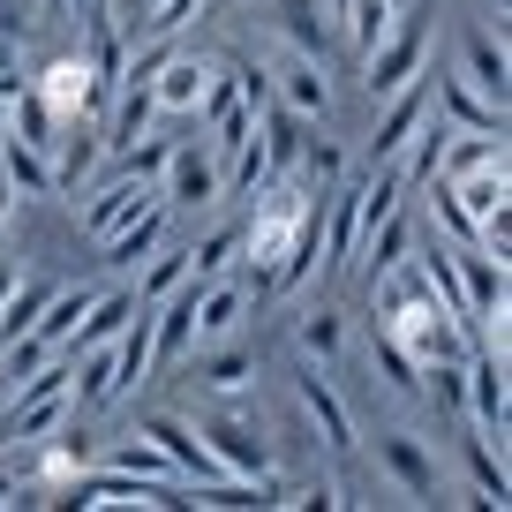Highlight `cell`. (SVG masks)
Listing matches in <instances>:
<instances>
[{
	"mask_svg": "<svg viewBox=\"0 0 512 512\" xmlns=\"http://www.w3.org/2000/svg\"><path fill=\"white\" fill-rule=\"evenodd\" d=\"M166 211H211L226 196V159L211 151V136L196 128V136H174V151H166Z\"/></svg>",
	"mask_w": 512,
	"mask_h": 512,
	"instance_id": "obj_1",
	"label": "cell"
},
{
	"mask_svg": "<svg viewBox=\"0 0 512 512\" xmlns=\"http://www.w3.org/2000/svg\"><path fill=\"white\" fill-rule=\"evenodd\" d=\"M196 437L211 445V460H219L226 475L272 482V445H264V430H256L241 407H204V415H196Z\"/></svg>",
	"mask_w": 512,
	"mask_h": 512,
	"instance_id": "obj_2",
	"label": "cell"
},
{
	"mask_svg": "<svg viewBox=\"0 0 512 512\" xmlns=\"http://www.w3.org/2000/svg\"><path fill=\"white\" fill-rule=\"evenodd\" d=\"M23 91H31L53 121H76V113H98V106H106V83H98L91 53H53V61L38 68V83H23Z\"/></svg>",
	"mask_w": 512,
	"mask_h": 512,
	"instance_id": "obj_3",
	"label": "cell"
},
{
	"mask_svg": "<svg viewBox=\"0 0 512 512\" xmlns=\"http://www.w3.org/2000/svg\"><path fill=\"white\" fill-rule=\"evenodd\" d=\"M377 467L400 482L407 505H437V497H445V482H437V452L422 445L415 430H377Z\"/></svg>",
	"mask_w": 512,
	"mask_h": 512,
	"instance_id": "obj_4",
	"label": "cell"
},
{
	"mask_svg": "<svg viewBox=\"0 0 512 512\" xmlns=\"http://www.w3.org/2000/svg\"><path fill=\"white\" fill-rule=\"evenodd\" d=\"M211 68H219V61L166 46V61L151 68V98H159L166 121H196V106H204V91H211Z\"/></svg>",
	"mask_w": 512,
	"mask_h": 512,
	"instance_id": "obj_5",
	"label": "cell"
},
{
	"mask_svg": "<svg viewBox=\"0 0 512 512\" xmlns=\"http://www.w3.org/2000/svg\"><path fill=\"white\" fill-rule=\"evenodd\" d=\"M422 53H430V23L422 16H407V31H384L377 46H369V98H392L400 83H415V68H422Z\"/></svg>",
	"mask_w": 512,
	"mask_h": 512,
	"instance_id": "obj_6",
	"label": "cell"
},
{
	"mask_svg": "<svg viewBox=\"0 0 512 512\" xmlns=\"http://www.w3.org/2000/svg\"><path fill=\"white\" fill-rule=\"evenodd\" d=\"M151 196H159V189H151V174H136V166H121V159H113V174L106 181H98V189H91V204H83V234H113V226H121V219H136V211H144L151 204Z\"/></svg>",
	"mask_w": 512,
	"mask_h": 512,
	"instance_id": "obj_7",
	"label": "cell"
},
{
	"mask_svg": "<svg viewBox=\"0 0 512 512\" xmlns=\"http://www.w3.org/2000/svg\"><path fill=\"white\" fill-rule=\"evenodd\" d=\"M377 106H384V121H377V136H369V166L407 159V136L430 121V83H400V91L377 98Z\"/></svg>",
	"mask_w": 512,
	"mask_h": 512,
	"instance_id": "obj_8",
	"label": "cell"
},
{
	"mask_svg": "<svg viewBox=\"0 0 512 512\" xmlns=\"http://www.w3.org/2000/svg\"><path fill=\"white\" fill-rule=\"evenodd\" d=\"M144 437L166 452V460H174V475H181V482H219V475H226V467L211 460V445L196 437V422H189V415H151V422H144Z\"/></svg>",
	"mask_w": 512,
	"mask_h": 512,
	"instance_id": "obj_9",
	"label": "cell"
},
{
	"mask_svg": "<svg viewBox=\"0 0 512 512\" xmlns=\"http://www.w3.org/2000/svg\"><path fill=\"white\" fill-rule=\"evenodd\" d=\"M256 369H264V354L249 347V339H211V354H196V369H189V384L196 392H211V400H234V392H249L256 384Z\"/></svg>",
	"mask_w": 512,
	"mask_h": 512,
	"instance_id": "obj_10",
	"label": "cell"
},
{
	"mask_svg": "<svg viewBox=\"0 0 512 512\" xmlns=\"http://www.w3.org/2000/svg\"><path fill=\"white\" fill-rule=\"evenodd\" d=\"M98 159H106L98 113H76V121H61V136H53V151H46L53 189H76V181H91V174H98Z\"/></svg>",
	"mask_w": 512,
	"mask_h": 512,
	"instance_id": "obj_11",
	"label": "cell"
},
{
	"mask_svg": "<svg viewBox=\"0 0 512 512\" xmlns=\"http://www.w3.org/2000/svg\"><path fill=\"white\" fill-rule=\"evenodd\" d=\"M294 400H302V415L317 422V437L332 445V460H347V452H354V415L339 407L332 377H317V369H294Z\"/></svg>",
	"mask_w": 512,
	"mask_h": 512,
	"instance_id": "obj_12",
	"label": "cell"
},
{
	"mask_svg": "<svg viewBox=\"0 0 512 512\" xmlns=\"http://www.w3.org/2000/svg\"><path fill=\"white\" fill-rule=\"evenodd\" d=\"M241 324H249V287L241 279H196V347H211V339H234Z\"/></svg>",
	"mask_w": 512,
	"mask_h": 512,
	"instance_id": "obj_13",
	"label": "cell"
},
{
	"mask_svg": "<svg viewBox=\"0 0 512 512\" xmlns=\"http://www.w3.org/2000/svg\"><path fill=\"white\" fill-rule=\"evenodd\" d=\"M272 23L302 61H332V0H272Z\"/></svg>",
	"mask_w": 512,
	"mask_h": 512,
	"instance_id": "obj_14",
	"label": "cell"
},
{
	"mask_svg": "<svg viewBox=\"0 0 512 512\" xmlns=\"http://www.w3.org/2000/svg\"><path fill=\"white\" fill-rule=\"evenodd\" d=\"M159 241H166V204L151 196V204L136 211V219H121L113 234H98V249H106V264H113V272H136V264H144V256L159 249Z\"/></svg>",
	"mask_w": 512,
	"mask_h": 512,
	"instance_id": "obj_15",
	"label": "cell"
},
{
	"mask_svg": "<svg viewBox=\"0 0 512 512\" xmlns=\"http://www.w3.org/2000/svg\"><path fill=\"white\" fill-rule=\"evenodd\" d=\"M437 98H445V121H452V128H475V136H505V106H497V98H482L475 83L460 76V68H445V76H437Z\"/></svg>",
	"mask_w": 512,
	"mask_h": 512,
	"instance_id": "obj_16",
	"label": "cell"
},
{
	"mask_svg": "<svg viewBox=\"0 0 512 512\" xmlns=\"http://www.w3.org/2000/svg\"><path fill=\"white\" fill-rule=\"evenodd\" d=\"M136 309H144V302H136V294H91V309H83V317H76V332L61 339V354H68V362H76V354L106 347V339L121 332V324L136 317Z\"/></svg>",
	"mask_w": 512,
	"mask_h": 512,
	"instance_id": "obj_17",
	"label": "cell"
},
{
	"mask_svg": "<svg viewBox=\"0 0 512 512\" xmlns=\"http://www.w3.org/2000/svg\"><path fill=\"white\" fill-rule=\"evenodd\" d=\"M279 106L287 113H302V121H324V113H332V76H324V61H302V53H294L287 68H279Z\"/></svg>",
	"mask_w": 512,
	"mask_h": 512,
	"instance_id": "obj_18",
	"label": "cell"
},
{
	"mask_svg": "<svg viewBox=\"0 0 512 512\" xmlns=\"http://www.w3.org/2000/svg\"><path fill=\"white\" fill-rule=\"evenodd\" d=\"M460 76L475 83L482 98H497V106H505V38H490V31H460Z\"/></svg>",
	"mask_w": 512,
	"mask_h": 512,
	"instance_id": "obj_19",
	"label": "cell"
},
{
	"mask_svg": "<svg viewBox=\"0 0 512 512\" xmlns=\"http://www.w3.org/2000/svg\"><path fill=\"white\" fill-rule=\"evenodd\" d=\"M0 181L16 196H53V166H46V151H31L23 136H0Z\"/></svg>",
	"mask_w": 512,
	"mask_h": 512,
	"instance_id": "obj_20",
	"label": "cell"
},
{
	"mask_svg": "<svg viewBox=\"0 0 512 512\" xmlns=\"http://www.w3.org/2000/svg\"><path fill=\"white\" fill-rule=\"evenodd\" d=\"M467 467H475V505H497V512H505V497H512V482H505V452H490V437L467 430Z\"/></svg>",
	"mask_w": 512,
	"mask_h": 512,
	"instance_id": "obj_21",
	"label": "cell"
},
{
	"mask_svg": "<svg viewBox=\"0 0 512 512\" xmlns=\"http://www.w3.org/2000/svg\"><path fill=\"white\" fill-rule=\"evenodd\" d=\"M106 467H121V475H144V482H181V475H174V460H166V452L151 445L144 430H136V437H121V445L106 452Z\"/></svg>",
	"mask_w": 512,
	"mask_h": 512,
	"instance_id": "obj_22",
	"label": "cell"
},
{
	"mask_svg": "<svg viewBox=\"0 0 512 512\" xmlns=\"http://www.w3.org/2000/svg\"><path fill=\"white\" fill-rule=\"evenodd\" d=\"M181 279H189V249H151V256H144V279H136V302H144V309L166 302Z\"/></svg>",
	"mask_w": 512,
	"mask_h": 512,
	"instance_id": "obj_23",
	"label": "cell"
},
{
	"mask_svg": "<svg viewBox=\"0 0 512 512\" xmlns=\"http://www.w3.org/2000/svg\"><path fill=\"white\" fill-rule=\"evenodd\" d=\"M294 166H302V181L317 196L332 189V181H347V151H339L332 136H302V159H294Z\"/></svg>",
	"mask_w": 512,
	"mask_h": 512,
	"instance_id": "obj_24",
	"label": "cell"
},
{
	"mask_svg": "<svg viewBox=\"0 0 512 512\" xmlns=\"http://www.w3.org/2000/svg\"><path fill=\"white\" fill-rule=\"evenodd\" d=\"M294 339H302L309 362H332V354H339V317H332V309H309V317L294 324Z\"/></svg>",
	"mask_w": 512,
	"mask_h": 512,
	"instance_id": "obj_25",
	"label": "cell"
},
{
	"mask_svg": "<svg viewBox=\"0 0 512 512\" xmlns=\"http://www.w3.org/2000/svg\"><path fill=\"white\" fill-rule=\"evenodd\" d=\"M226 264H234V234H211V241L189 249V279H219Z\"/></svg>",
	"mask_w": 512,
	"mask_h": 512,
	"instance_id": "obj_26",
	"label": "cell"
},
{
	"mask_svg": "<svg viewBox=\"0 0 512 512\" xmlns=\"http://www.w3.org/2000/svg\"><path fill=\"white\" fill-rule=\"evenodd\" d=\"M377 362H384V377H392V392H422V369L407 362V354L392 347V339H384V332H377Z\"/></svg>",
	"mask_w": 512,
	"mask_h": 512,
	"instance_id": "obj_27",
	"label": "cell"
},
{
	"mask_svg": "<svg viewBox=\"0 0 512 512\" xmlns=\"http://www.w3.org/2000/svg\"><path fill=\"white\" fill-rule=\"evenodd\" d=\"M31 31V16H23V0H0V46H8V38H23Z\"/></svg>",
	"mask_w": 512,
	"mask_h": 512,
	"instance_id": "obj_28",
	"label": "cell"
},
{
	"mask_svg": "<svg viewBox=\"0 0 512 512\" xmlns=\"http://www.w3.org/2000/svg\"><path fill=\"white\" fill-rule=\"evenodd\" d=\"M16 384H23V377H16V354L0 347V400H8V392H16Z\"/></svg>",
	"mask_w": 512,
	"mask_h": 512,
	"instance_id": "obj_29",
	"label": "cell"
},
{
	"mask_svg": "<svg viewBox=\"0 0 512 512\" xmlns=\"http://www.w3.org/2000/svg\"><path fill=\"white\" fill-rule=\"evenodd\" d=\"M16 204H23V196L8 189V181H0V234H8V219H16Z\"/></svg>",
	"mask_w": 512,
	"mask_h": 512,
	"instance_id": "obj_30",
	"label": "cell"
},
{
	"mask_svg": "<svg viewBox=\"0 0 512 512\" xmlns=\"http://www.w3.org/2000/svg\"><path fill=\"white\" fill-rule=\"evenodd\" d=\"M0 505H16V467H0Z\"/></svg>",
	"mask_w": 512,
	"mask_h": 512,
	"instance_id": "obj_31",
	"label": "cell"
},
{
	"mask_svg": "<svg viewBox=\"0 0 512 512\" xmlns=\"http://www.w3.org/2000/svg\"><path fill=\"white\" fill-rule=\"evenodd\" d=\"M8 287H16V264H8V256H0V294H8Z\"/></svg>",
	"mask_w": 512,
	"mask_h": 512,
	"instance_id": "obj_32",
	"label": "cell"
},
{
	"mask_svg": "<svg viewBox=\"0 0 512 512\" xmlns=\"http://www.w3.org/2000/svg\"><path fill=\"white\" fill-rule=\"evenodd\" d=\"M38 8H46V16H61V8H68V0H38Z\"/></svg>",
	"mask_w": 512,
	"mask_h": 512,
	"instance_id": "obj_33",
	"label": "cell"
}]
</instances>
